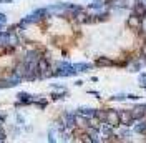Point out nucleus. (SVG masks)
Here are the masks:
<instances>
[{
    "mask_svg": "<svg viewBox=\"0 0 146 143\" xmlns=\"http://www.w3.org/2000/svg\"><path fill=\"white\" fill-rule=\"evenodd\" d=\"M119 113V120H121V123L125 126H131L133 125V122H136L135 118H133V113H131V108H128V110H121L118 112Z\"/></svg>",
    "mask_w": 146,
    "mask_h": 143,
    "instance_id": "1",
    "label": "nucleus"
},
{
    "mask_svg": "<svg viewBox=\"0 0 146 143\" xmlns=\"http://www.w3.org/2000/svg\"><path fill=\"white\" fill-rule=\"evenodd\" d=\"M106 122H108L111 126H118V125H121L119 113H118V112H115V110H110L108 115H106Z\"/></svg>",
    "mask_w": 146,
    "mask_h": 143,
    "instance_id": "2",
    "label": "nucleus"
},
{
    "mask_svg": "<svg viewBox=\"0 0 146 143\" xmlns=\"http://www.w3.org/2000/svg\"><path fill=\"white\" fill-rule=\"evenodd\" d=\"M131 113L135 120H143L146 115V105H136L135 108H131Z\"/></svg>",
    "mask_w": 146,
    "mask_h": 143,
    "instance_id": "3",
    "label": "nucleus"
},
{
    "mask_svg": "<svg viewBox=\"0 0 146 143\" xmlns=\"http://www.w3.org/2000/svg\"><path fill=\"white\" fill-rule=\"evenodd\" d=\"M135 133L146 135V122H143V123H139V125H135Z\"/></svg>",
    "mask_w": 146,
    "mask_h": 143,
    "instance_id": "4",
    "label": "nucleus"
},
{
    "mask_svg": "<svg viewBox=\"0 0 146 143\" xmlns=\"http://www.w3.org/2000/svg\"><path fill=\"white\" fill-rule=\"evenodd\" d=\"M143 65H145V62H135L133 65H131L129 72H139L141 68H143Z\"/></svg>",
    "mask_w": 146,
    "mask_h": 143,
    "instance_id": "5",
    "label": "nucleus"
},
{
    "mask_svg": "<svg viewBox=\"0 0 146 143\" xmlns=\"http://www.w3.org/2000/svg\"><path fill=\"white\" fill-rule=\"evenodd\" d=\"M138 82L145 87V85H146V73H141V75H139V78H138Z\"/></svg>",
    "mask_w": 146,
    "mask_h": 143,
    "instance_id": "6",
    "label": "nucleus"
},
{
    "mask_svg": "<svg viewBox=\"0 0 146 143\" xmlns=\"http://www.w3.org/2000/svg\"><path fill=\"white\" fill-rule=\"evenodd\" d=\"M126 98V95H125V93H118V95H115V97H113V100H125Z\"/></svg>",
    "mask_w": 146,
    "mask_h": 143,
    "instance_id": "7",
    "label": "nucleus"
},
{
    "mask_svg": "<svg viewBox=\"0 0 146 143\" xmlns=\"http://www.w3.org/2000/svg\"><path fill=\"white\" fill-rule=\"evenodd\" d=\"M126 98H129V100H138V98H139V95H136V93H129V95H126Z\"/></svg>",
    "mask_w": 146,
    "mask_h": 143,
    "instance_id": "8",
    "label": "nucleus"
},
{
    "mask_svg": "<svg viewBox=\"0 0 146 143\" xmlns=\"http://www.w3.org/2000/svg\"><path fill=\"white\" fill-rule=\"evenodd\" d=\"M103 132H105V135H108V136H111V133H113V130L108 128V126H105V128H103Z\"/></svg>",
    "mask_w": 146,
    "mask_h": 143,
    "instance_id": "9",
    "label": "nucleus"
},
{
    "mask_svg": "<svg viewBox=\"0 0 146 143\" xmlns=\"http://www.w3.org/2000/svg\"><path fill=\"white\" fill-rule=\"evenodd\" d=\"M145 5H146V0H145Z\"/></svg>",
    "mask_w": 146,
    "mask_h": 143,
    "instance_id": "10",
    "label": "nucleus"
},
{
    "mask_svg": "<svg viewBox=\"0 0 146 143\" xmlns=\"http://www.w3.org/2000/svg\"><path fill=\"white\" fill-rule=\"evenodd\" d=\"M145 90H146V85H145Z\"/></svg>",
    "mask_w": 146,
    "mask_h": 143,
    "instance_id": "11",
    "label": "nucleus"
}]
</instances>
